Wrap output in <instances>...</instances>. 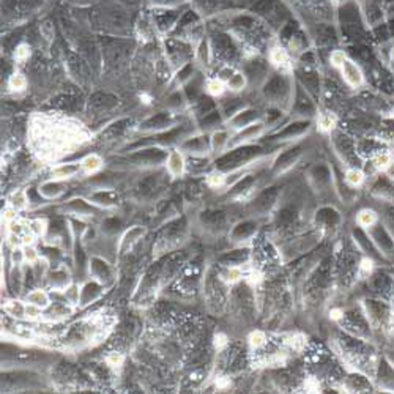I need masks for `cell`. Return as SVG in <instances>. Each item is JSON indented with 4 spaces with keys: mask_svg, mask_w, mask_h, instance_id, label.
<instances>
[{
    "mask_svg": "<svg viewBox=\"0 0 394 394\" xmlns=\"http://www.w3.org/2000/svg\"><path fill=\"white\" fill-rule=\"evenodd\" d=\"M186 156L185 151L178 147V148H172L167 151V156L164 159V167L166 172L171 175L172 178H180L185 175L186 172Z\"/></svg>",
    "mask_w": 394,
    "mask_h": 394,
    "instance_id": "obj_1",
    "label": "cell"
},
{
    "mask_svg": "<svg viewBox=\"0 0 394 394\" xmlns=\"http://www.w3.org/2000/svg\"><path fill=\"white\" fill-rule=\"evenodd\" d=\"M180 148L185 151V155H193L196 158L205 156L210 150V139L207 140L202 136H191L180 142Z\"/></svg>",
    "mask_w": 394,
    "mask_h": 394,
    "instance_id": "obj_2",
    "label": "cell"
},
{
    "mask_svg": "<svg viewBox=\"0 0 394 394\" xmlns=\"http://www.w3.org/2000/svg\"><path fill=\"white\" fill-rule=\"evenodd\" d=\"M339 71H341V74H342V77H344V80L347 82L348 87L358 88V87H361L364 84V74H363L361 68L348 57L344 62V65L339 68Z\"/></svg>",
    "mask_w": 394,
    "mask_h": 394,
    "instance_id": "obj_3",
    "label": "cell"
},
{
    "mask_svg": "<svg viewBox=\"0 0 394 394\" xmlns=\"http://www.w3.org/2000/svg\"><path fill=\"white\" fill-rule=\"evenodd\" d=\"M66 190H68L66 182L49 178L48 182H44V183L40 185L38 193H40V196L43 197L44 200H54V199H59V197L64 196L66 193Z\"/></svg>",
    "mask_w": 394,
    "mask_h": 394,
    "instance_id": "obj_4",
    "label": "cell"
},
{
    "mask_svg": "<svg viewBox=\"0 0 394 394\" xmlns=\"http://www.w3.org/2000/svg\"><path fill=\"white\" fill-rule=\"evenodd\" d=\"M172 117H171V114H167V112H163V114H156L155 117H151L148 119L145 123H142L140 125V130H144V131H155V132H164L166 130H172Z\"/></svg>",
    "mask_w": 394,
    "mask_h": 394,
    "instance_id": "obj_5",
    "label": "cell"
},
{
    "mask_svg": "<svg viewBox=\"0 0 394 394\" xmlns=\"http://www.w3.org/2000/svg\"><path fill=\"white\" fill-rule=\"evenodd\" d=\"M79 164L82 175H95L104 167V158L100 153H87L79 161Z\"/></svg>",
    "mask_w": 394,
    "mask_h": 394,
    "instance_id": "obj_6",
    "label": "cell"
},
{
    "mask_svg": "<svg viewBox=\"0 0 394 394\" xmlns=\"http://www.w3.org/2000/svg\"><path fill=\"white\" fill-rule=\"evenodd\" d=\"M230 145V134L226 130H216L210 136V150L214 155H222Z\"/></svg>",
    "mask_w": 394,
    "mask_h": 394,
    "instance_id": "obj_7",
    "label": "cell"
},
{
    "mask_svg": "<svg viewBox=\"0 0 394 394\" xmlns=\"http://www.w3.org/2000/svg\"><path fill=\"white\" fill-rule=\"evenodd\" d=\"M270 62L274 68L279 71H289L290 69V54L287 49H284L281 46H276L270 51Z\"/></svg>",
    "mask_w": 394,
    "mask_h": 394,
    "instance_id": "obj_8",
    "label": "cell"
},
{
    "mask_svg": "<svg viewBox=\"0 0 394 394\" xmlns=\"http://www.w3.org/2000/svg\"><path fill=\"white\" fill-rule=\"evenodd\" d=\"M80 174V164L79 163H68V164H59L57 167L52 169L51 178L54 180H64L66 182L68 178H73Z\"/></svg>",
    "mask_w": 394,
    "mask_h": 394,
    "instance_id": "obj_9",
    "label": "cell"
},
{
    "mask_svg": "<svg viewBox=\"0 0 394 394\" xmlns=\"http://www.w3.org/2000/svg\"><path fill=\"white\" fill-rule=\"evenodd\" d=\"M25 301L30 303V304H35V306L41 308L43 311L48 309L51 306V297L46 290L43 289H35V290H30L29 293L25 295Z\"/></svg>",
    "mask_w": 394,
    "mask_h": 394,
    "instance_id": "obj_10",
    "label": "cell"
},
{
    "mask_svg": "<svg viewBox=\"0 0 394 394\" xmlns=\"http://www.w3.org/2000/svg\"><path fill=\"white\" fill-rule=\"evenodd\" d=\"M8 205L13 207L16 211H24V210L29 208L30 199H29V196H27V193L24 190H17V191H14L10 196V199H8Z\"/></svg>",
    "mask_w": 394,
    "mask_h": 394,
    "instance_id": "obj_11",
    "label": "cell"
},
{
    "mask_svg": "<svg viewBox=\"0 0 394 394\" xmlns=\"http://www.w3.org/2000/svg\"><path fill=\"white\" fill-rule=\"evenodd\" d=\"M227 90V85L224 82L222 79H219L218 76L216 77H210L207 79V82H205V92H207L210 96L213 98H219L226 93Z\"/></svg>",
    "mask_w": 394,
    "mask_h": 394,
    "instance_id": "obj_12",
    "label": "cell"
},
{
    "mask_svg": "<svg viewBox=\"0 0 394 394\" xmlns=\"http://www.w3.org/2000/svg\"><path fill=\"white\" fill-rule=\"evenodd\" d=\"M337 125V119L331 112H322L317 115V130L322 132H331Z\"/></svg>",
    "mask_w": 394,
    "mask_h": 394,
    "instance_id": "obj_13",
    "label": "cell"
},
{
    "mask_svg": "<svg viewBox=\"0 0 394 394\" xmlns=\"http://www.w3.org/2000/svg\"><path fill=\"white\" fill-rule=\"evenodd\" d=\"M27 84H29V80H27L25 74L21 73V71H14V73L8 77V88L13 92V93H21L27 88Z\"/></svg>",
    "mask_w": 394,
    "mask_h": 394,
    "instance_id": "obj_14",
    "label": "cell"
},
{
    "mask_svg": "<svg viewBox=\"0 0 394 394\" xmlns=\"http://www.w3.org/2000/svg\"><path fill=\"white\" fill-rule=\"evenodd\" d=\"M245 277V273L240 266H227L226 270L221 273V281L226 282L227 285H234L240 282Z\"/></svg>",
    "mask_w": 394,
    "mask_h": 394,
    "instance_id": "obj_15",
    "label": "cell"
},
{
    "mask_svg": "<svg viewBox=\"0 0 394 394\" xmlns=\"http://www.w3.org/2000/svg\"><path fill=\"white\" fill-rule=\"evenodd\" d=\"M2 309H3V312H6V314L11 316V317L25 319V303H22V301H17V300L5 301Z\"/></svg>",
    "mask_w": 394,
    "mask_h": 394,
    "instance_id": "obj_16",
    "label": "cell"
},
{
    "mask_svg": "<svg viewBox=\"0 0 394 394\" xmlns=\"http://www.w3.org/2000/svg\"><path fill=\"white\" fill-rule=\"evenodd\" d=\"M32 56V48L29 43H19L17 46L14 48V54H13V59H14V64L16 65H25L27 62H29Z\"/></svg>",
    "mask_w": 394,
    "mask_h": 394,
    "instance_id": "obj_17",
    "label": "cell"
},
{
    "mask_svg": "<svg viewBox=\"0 0 394 394\" xmlns=\"http://www.w3.org/2000/svg\"><path fill=\"white\" fill-rule=\"evenodd\" d=\"M246 84H248V79H246V76H245L243 73H240V71H235V73L232 74V76L227 79V82H226L227 90L234 92V93L245 90Z\"/></svg>",
    "mask_w": 394,
    "mask_h": 394,
    "instance_id": "obj_18",
    "label": "cell"
},
{
    "mask_svg": "<svg viewBox=\"0 0 394 394\" xmlns=\"http://www.w3.org/2000/svg\"><path fill=\"white\" fill-rule=\"evenodd\" d=\"M229 182V178L227 175L221 172V171H214V172H210L207 175V180H205V183H207L208 188H211V190H221V188H224L227 185Z\"/></svg>",
    "mask_w": 394,
    "mask_h": 394,
    "instance_id": "obj_19",
    "label": "cell"
},
{
    "mask_svg": "<svg viewBox=\"0 0 394 394\" xmlns=\"http://www.w3.org/2000/svg\"><path fill=\"white\" fill-rule=\"evenodd\" d=\"M49 230V222L46 218H35L29 224V232L35 237H44Z\"/></svg>",
    "mask_w": 394,
    "mask_h": 394,
    "instance_id": "obj_20",
    "label": "cell"
},
{
    "mask_svg": "<svg viewBox=\"0 0 394 394\" xmlns=\"http://www.w3.org/2000/svg\"><path fill=\"white\" fill-rule=\"evenodd\" d=\"M377 219H379L377 213L371 208H364L356 214V222H358V226H361V227H371L377 222Z\"/></svg>",
    "mask_w": 394,
    "mask_h": 394,
    "instance_id": "obj_21",
    "label": "cell"
},
{
    "mask_svg": "<svg viewBox=\"0 0 394 394\" xmlns=\"http://www.w3.org/2000/svg\"><path fill=\"white\" fill-rule=\"evenodd\" d=\"M263 123L261 122H257V123H253V125H249V127H245V130L240 132V136L237 139L240 140H251V139H256L259 137L261 134L263 132Z\"/></svg>",
    "mask_w": 394,
    "mask_h": 394,
    "instance_id": "obj_22",
    "label": "cell"
},
{
    "mask_svg": "<svg viewBox=\"0 0 394 394\" xmlns=\"http://www.w3.org/2000/svg\"><path fill=\"white\" fill-rule=\"evenodd\" d=\"M268 341V337H266V333L262 329H254V331H251L249 336H248V344L251 348H254V350H259V348H262L265 347Z\"/></svg>",
    "mask_w": 394,
    "mask_h": 394,
    "instance_id": "obj_23",
    "label": "cell"
},
{
    "mask_svg": "<svg viewBox=\"0 0 394 394\" xmlns=\"http://www.w3.org/2000/svg\"><path fill=\"white\" fill-rule=\"evenodd\" d=\"M125 360H127V358H125V355L122 352H109V353L106 355V358H104V363H106V366L109 369L117 371V369H122L123 368Z\"/></svg>",
    "mask_w": 394,
    "mask_h": 394,
    "instance_id": "obj_24",
    "label": "cell"
},
{
    "mask_svg": "<svg viewBox=\"0 0 394 394\" xmlns=\"http://www.w3.org/2000/svg\"><path fill=\"white\" fill-rule=\"evenodd\" d=\"M364 172L360 171V169H356V167H352V169H348V171L345 172V182L348 186H352V188H358V186H361L363 182H364Z\"/></svg>",
    "mask_w": 394,
    "mask_h": 394,
    "instance_id": "obj_25",
    "label": "cell"
},
{
    "mask_svg": "<svg viewBox=\"0 0 394 394\" xmlns=\"http://www.w3.org/2000/svg\"><path fill=\"white\" fill-rule=\"evenodd\" d=\"M372 164L380 172L388 171V169L393 166V155L391 153H379V155H375V158L372 159Z\"/></svg>",
    "mask_w": 394,
    "mask_h": 394,
    "instance_id": "obj_26",
    "label": "cell"
},
{
    "mask_svg": "<svg viewBox=\"0 0 394 394\" xmlns=\"http://www.w3.org/2000/svg\"><path fill=\"white\" fill-rule=\"evenodd\" d=\"M22 254H24V263L30 265V266H35L38 262H40V253L37 251L33 245H25L22 246Z\"/></svg>",
    "mask_w": 394,
    "mask_h": 394,
    "instance_id": "obj_27",
    "label": "cell"
},
{
    "mask_svg": "<svg viewBox=\"0 0 394 394\" xmlns=\"http://www.w3.org/2000/svg\"><path fill=\"white\" fill-rule=\"evenodd\" d=\"M196 57L197 60L200 62V65L207 66L208 62H210V44L207 40H202L199 43V46H197V51H196Z\"/></svg>",
    "mask_w": 394,
    "mask_h": 394,
    "instance_id": "obj_28",
    "label": "cell"
},
{
    "mask_svg": "<svg viewBox=\"0 0 394 394\" xmlns=\"http://www.w3.org/2000/svg\"><path fill=\"white\" fill-rule=\"evenodd\" d=\"M374 261L372 259H369V257H364L363 261L360 262V266H358V273H360V276L363 277H369L371 274H372V271H374Z\"/></svg>",
    "mask_w": 394,
    "mask_h": 394,
    "instance_id": "obj_29",
    "label": "cell"
},
{
    "mask_svg": "<svg viewBox=\"0 0 394 394\" xmlns=\"http://www.w3.org/2000/svg\"><path fill=\"white\" fill-rule=\"evenodd\" d=\"M285 342H287V345L292 348V350L300 352V350H303L304 344H306V337L301 336V334H290Z\"/></svg>",
    "mask_w": 394,
    "mask_h": 394,
    "instance_id": "obj_30",
    "label": "cell"
},
{
    "mask_svg": "<svg viewBox=\"0 0 394 394\" xmlns=\"http://www.w3.org/2000/svg\"><path fill=\"white\" fill-rule=\"evenodd\" d=\"M347 60V56H345V52L344 51H333L331 52V56H329V64L333 68H341L344 65V62Z\"/></svg>",
    "mask_w": 394,
    "mask_h": 394,
    "instance_id": "obj_31",
    "label": "cell"
},
{
    "mask_svg": "<svg viewBox=\"0 0 394 394\" xmlns=\"http://www.w3.org/2000/svg\"><path fill=\"white\" fill-rule=\"evenodd\" d=\"M17 213H19V211H16L13 207H10V205H8V207L2 211V221L5 224V227H10L13 222H16Z\"/></svg>",
    "mask_w": 394,
    "mask_h": 394,
    "instance_id": "obj_32",
    "label": "cell"
},
{
    "mask_svg": "<svg viewBox=\"0 0 394 394\" xmlns=\"http://www.w3.org/2000/svg\"><path fill=\"white\" fill-rule=\"evenodd\" d=\"M227 344H229V339H227V336L224 334V333H216V334H214V337H213V345H214V348H216L218 352H221L222 348H226Z\"/></svg>",
    "mask_w": 394,
    "mask_h": 394,
    "instance_id": "obj_33",
    "label": "cell"
},
{
    "mask_svg": "<svg viewBox=\"0 0 394 394\" xmlns=\"http://www.w3.org/2000/svg\"><path fill=\"white\" fill-rule=\"evenodd\" d=\"M156 8H178L183 0H151Z\"/></svg>",
    "mask_w": 394,
    "mask_h": 394,
    "instance_id": "obj_34",
    "label": "cell"
},
{
    "mask_svg": "<svg viewBox=\"0 0 394 394\" xmlns=\"http://www.w3.org/2000/svg\"><path fill=\"white\" fill-rule=\"evenodd\" d=\"M104 194H106V196H111L112 193H109V191H104V193L101 191V193H98V194H95V196H93L92 202H93V203H100V202H101V199L104 197ZM104 200H106V202H103V203H101L103 207H112V205L117 203L115 200H109V199H104Z\"/></svg>",
    "mask_w": 394,
    "mask_h": 394,
    "instance_id": "obj_35",
    "label": "cell"
},
{
    "mask_svg": "<svg viewBox=\"0 0 394 394\" xmlns=\"http://www.w3.org/2000/svg\"><path fill=\"white\" fill-rule=\"evenodd\" d=\"M245 279H246V282H248L249 285H253V287H256V285H259V284L262 282L263 277H262V273H261V271L253 270V271H251V273L245 277Z\"/></svg>",
    "mask_w": 394,
    "mask_h": 394,
    "instance_id": "obj_36",
    "label": "cell"
},
{
    "mask_svg": "<svg viewBox=\"0 0 394 394\" xmlns=\"http://www.w3.org/2000/svg\"><path fill=\"white\" fill-rule=\"evenodd\" d=\"M230 385H232V382H230V379H227V377H221V379H218V382H216V387H218V390H221V391L230 388Z\"/></svg>",
    "mask_w": 394,
    "mask_h": 394,
    "instance_id": "obj_37",
    "label": "cell"
},
{
    "mask_svg": "<svg viewBox=\"0 0 394 394\" xmlns=\"http://www.w3.org/2000/svg\"><path fill=\"white\" fill-rule=\"evenodd\" d=\"M329 317H331V320H341V319L344 317V311H342V309H339V308L331 309Z\"/></svg>",
    "mask_w": 394,
    "mask_h": 394,
    "instance_id": "obj_38",
    "label": "cell"
},
{
    "mask_svg": "<svg viewBox=\"0 0 394 394\" xmlns=\"http://www.w3.org/2000/svg\"><path fill=\"white\" fill-rule=\"evenodd\" d=\"M74 2H77V3H79V2H90V0H74Z\"/></svg>",
    "mask_w": 394,
    "mask_h": 394,
    "instance_id": "obj_39",
    "label": "cell"
},
{
    "mask_svg": "<svg viewBox=\"0 0 394 394\" xmlns=\"http://www.w3.org/2000/svg\"><path fill=\"white\" fill-rule=\"evenodd\" d=\"M390 115H391V117L394 119V107H393V109H391V112H390Z\"/></svg>",
    "mask_w": 394,
    "mask_h": 394,
    "instance_id": "obj_40",
    "label": "cell"
},
{
    "mask_svg": "<svg viewBox=\"0 0 394 394\" xmlns=\"http://www.w3.org/2000/svg\"><path fill=\"white\" fill-rule=\"evenodd\" d=\"M391 59H393V62H394V48H393V51H391Z\"/></svg>",
    "mask_w": 394,
    "mask_h": 394,
    "instance_id": "obj_41",
    "label": "cell"
}]
</instances>
